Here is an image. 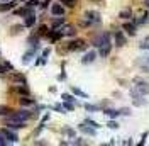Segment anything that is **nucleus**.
I'll list each match as a JSON object with an SVG mask.
<instances>
[{"label": "nucleus", "mask_w": 149, "mask_h": 146, "mask_svg": "<svg viewBox=\"0 0 149 146\" xmlns=\"http://www.w3.org/2000/svg\"><path fill=\"white\" fill-rule=\"evenodd\" d=\"M134 22L136 24H148L149 22V10L148 7L146 9H139L137 12H136V15H134Z\"/></svg>", "instance_id": "1"}, {"label": "nucleus", "mask_w": 149, "mask_h": 146, "mask_svg": "<svg viewBox=\"0 0 149 146\" xmlns=\"http://www.w3.org/2000/svg\"><path fill=\"white\" fill-rule=\"evenodd\" d=\"M105 44H110V34L109 32H103L100 36H97L93 39V46H97V48H102Z\"/></svg>", "instance_id": "2"}, {"label": "nucleus", "mask_w": 149, "mask_h": 146, "mask_svg": "<svg viewBox=\"0 0 149 146\" xmlns=\"http://www.w3.org/2000/svg\"><path fill=\"white\" fill-rule=\"evenodd\" d=\"M29 117H31V114H29L27 110H15V112H12V114H10L9 119H12V121H22V122H26Z\"/></svg>", "instance_id": "3"}, {"label": "nucleus", "mask_w": 149, "mask_h": 146, "mask_svg": "<svg viewBox=\"0 0 149 146\" xmlns=\"http://www.w3.org/2000/svg\"><path fill=\"white\" fill-rule=\"evenodd\" d=\"M68 49L70 51H83V49H86V43H85L83 39H74V41L70 43Z\"/></svg>", "instance_id": "4"}, {"label": "nucleus", "mask_w": 149, "mask_h": 146, "mask_svg": "<svg viewBox=\"0 0 149 146\" xmlns=\"http://www.w3.org/2000/svg\"><path fill=\"white\" fill-rule=\"evenodd\" d=\"M136 90L142 93V95H148L149 93V83L144 80H136Z\"/></svg>", "instance_id": "5"}, {"label": "nucleus", "mask_w": 149, "mask_h": 146, "mask_svg": "<svg viewBox=\"0 0 149 146\" xmlns=\"http://www.w3.org/2000/svg\"><path fill=\"white\" fill-rule=\"evenodd\" d=\"M85 19H86L90 24H98V22H100V14L95 12V10H88V12L85 14Z\"/></svg>", "instance_id": "6"}, {"label": "nucleus", "mask_w": 149, "mask_h": 146, "mask_svg": "<svg viewBox=\"0 0 149 146\" xmlns=\"http://www.w3.org/2000/svg\"><path fill=\"white\" fill-rule=\"evenodd\" d=\"M113 39H115V46H119V48H122V46L127 44V37L124 36L122 31H117V32L113 34Z\"/></svg>", "instance_id": "7"}, {"label": "nucleus", "mask_w": 149, "mask_h": 146, "mask_svg": "<svg viewBox=\"0 0 149 146\" xmlns=\"http://www.w3.org/2000/svg\"><path fill=\"white\" fill-rule=\"evenodd\" d=\"M130 97H132V102H134V105H146V100L142 99V93H136V90H130Z\"/></svg>", "instance_id": "8"}, {"label": "nucleus", "mask_w": 149, "mask_h": 146, "mask_svg": "<svg viewBox=\"0 0 149 146\" xmlns=\"http://www.w3.org/2000/svg\"><path fill=\"white\" fill-rule=\"evenodd\" d=\"M51 14L56 15V17H63L65 15V7L61 4H53L51 5Z\"/></svg>", "instance_id": "9"}, {"label": "nucleus", "mask_w": 149, "mask_h": 146, "mask_svg": "<svg viewBox=\"0 0 149 146\" xmlns=\"http://www.w3.org/2000/svg\"><path fill=\"white\" fill-rule=\"evenodd\" d=\"M124 31L129 34V36H134L137 32V24L132 20V22H124Z\"/></svg>", "instance_id": "10"}, {"label": "nucleus", "mask_w": 149, "mask_h": 146, "mask_svg": "<svg viewBox=\"0 0 149 146\" xmlns=\"http://www.w3.org/2000/svg\"><path fill=\"white\" fill-rule=\"evenodd\" d=\"M95 58H97V53H95V51H88V53L81 58V63H83V65L93 63V61H95Z\"/></svg>", "instance_id": "11"}, {"label": "nucleus", "mask_w": 149, "mask_h": 146, "mask_svg": "<svg viewBox=\"0 0 149 146\" xmlns=\"http://www.w3.org/2000/svg\"><path fill=\"white\" fill-rule=\"evenodd\" d=\"M7 126L12 129H22L26 128V122H22V121H12V119H7Z\"/></svg>", "instance_id": "12"}, {"label": "nucleus", "mask_w": 149, "mask_h": 146, "mask_svg": "<svg viewBox=\"0 0 149 146\" xmlns=\"http://www.w3.org/2000/svg\"><path fill=\"white\" fill-rule=\"evenodd\" d=\"M59 32L63 34V36H74L76 34V29L73 26H63V27L59 29Z\"/></svg>", "instance_id": "13"}, {"label": "nucleus", "mask_w": 149, "mask_h": 146, "mask_svg": "<svg viewBox=\"0 0 149 146\" xmlns=\"http://www.w3.org/2000/svg\"><path fill=\"white\" fill-rule=\"evenodd\" d=\"M10 80L15 82V83H22V85H26V77L20 75V73H10Z\"/></svg>", "instance_id": "14"}, {"label": "nucleus", "mask_w": 149, "mask_h": 146, "mask_svg": "<svg viewBox=\"0 0 149 146\" xmlns=\"http://www.w3.org/2000/svg\"><path fill=\"white\" fill-rule=\"evenodd\" d=\"M2 133L5 134V138H7V141H10V143H15V141L19 139V138H17V134H14V133H12L10 129H3Z\"/></svg>", "instance_id": "15"}, {"label": "nucleus", "mask_w": 149, "mask_h": 146, "mask_svg": "<svg viewBox=\"0 0 149 146\" xmlns=\"http://www.w3.org/2000/svg\"><path fill=\"white\" fill-rule=\"evenodd\" d=\"M15 7V4L14 2H3V4H0V12H7V10H12Z\"/></svg>", "instance_id": "16"}, {"label": "nucleus", "mask_w": 149, "mask_h": 146, "mask_svg": "<svg viewBox=\"0 0 149 146\" xmlns=\"http://www.w3.org/2000/svg\"><path fill=\"white\" fill-rule=\"evenodd\" d=\"M34 24H36V15H34V14H29L27 19H26V22H24V26H26V27H32Z\"/></svg>", "instance_id": "17"}, {"label": "nucleus", "mask_w": 149, "mask_h": 146, "mask_svg": "<svg viewBox=\"0 0 149 146\" xmlns=\"http://www.w3.org/2000/svg\"><path fill=\"white\" fill-rule=\"evenodd\" d=\"M78 128H80V131H81V133H85V134H90V136H93V134H95V128H92V126L88 128V126L81 124V126H78Z\"/></svg>", "instance_id": "18"}, {"label": "nucleus", "mask_w": 149, "mask_h": 146, "mask_svg": "<svg viewBox=\"0 0 149 146\" xmlns=\"http://www.w3.org/2000/svg\"><path fill=\"white\" fill-rule=\"evenodd\" d=\"M103 114H105L107 117H110V119L120 116V114H119V110H115V109H105V110H103Z\"/></svg>", "instance_id": "19"}, {"label": "nucleus", "mask_w": 149, "mask_h": 146, "mask_svg": "<svg viewBox=\"0 0 149 146\" xmlns=\"http://www.w3.org/2000/svg\"><path fill=\"white\" fill-rule=\"evenodd\" d=\"M98 49H100V56H102V58H105V56H109L112 46L110 44H105V46H102V48H98Z\"/></svg>", "instance_id": "20"}, {"label": "nucleus", "mask_w": 149, "mask_h": 146, "mask_svg": "<svg viewBox=\"0 0 149 146\" xmlns=\"http://www.w3.org/2000/svg\"><path fill=\"white\" fill-rule=\"evenodd\" d=\"M130 15H132V10L130 9H124V10H120V14H119V17L124 20V19H130Z\"/></svg>", "instance_id": "21"}, {"label": "nucleus", "mask_w": 149, "mask_h": 146, "mask_svg": "<svg viewBox=\"0 0 149 146\" xmlns=\"http://www.w3.org/2000/svg\"><path fill=\"white\" fill-rule=\"evenodd\" d=\"M141 49H149V36H146L144 39H142V43L139 44Z\"/></svg>", "instance_id": "22"}, {"label": "nucleus", "mask_w": 149, "mask_h": 146, "mask_svg": "<svg viewBox=\"0 0 149 146\" xmlns=\"http://www.w3.org/2000/svg\"><path fill=\"white\" fill-rule=\"evenodd\" d=\"M76 2H78V0H61V4L66 5V7H74V5H76Z\"/></svg>", "instance_id": "23"}, {"label": "nucleus", "mask_w": 149, "mask_h": 146, "mask_svg": "<svg viewBox=\"0 0 149 146\" xmlns=\"http://www.w3.org/2000/svg\"><path fill=\"white\" fill-rule=\"evenodd\" d=\"M19 102H20V105H32V104H34V102L31 100V99H27V97H22Z\"/></svg>", "instance_id": "24"}, {"label": "nucleus", "mask_w": 149, "mask_h": 146, "mask_svg": "<svg viewBox=\"0 0 149 146\" xmlns=\"http://www.w3.org/2000/svg\"><path fill=\"white\" fill-rule=\"evenodd\" d=\"M12 110L9 109V107H5V105H0V116H7V114H10Z\"/></svg>", "instance_id": "25"}, {"label": "nucleus", "mask_w": 149, "mask_h": 146, "mask_svg": "<svg viewBox=\"0 0 149 146\" xmlns=\"http://www.w3.org/2000/svg\"><path fill=\"white\" fill-rule=\"evenodd\" d=\"M85 124H90V126H92V128H95V129L100 128V124H98V122H95V121H92V119H86V121H85Z\"/></svg>", "instance_id": "26"}, {"label": "nucleus", "mask_w": 149, "mask_h": 146, "mask_svg": "<svg viewBox=\"0 0 149 146\" xmlns=\"http://www.w3.org/2000/svg\"><path fill=\"white\" fill-rule=\"evenodd\" d=\"M73 92L76 93V95H80V97H83V99H86V97H88V95H86L85 92H81L80 88H76V87H73Z\"/></svg>", "instance_id": "27"}, {"label": "nucleus", "mask_w": 149, "mask_h": 146, "mask_svg": "<svg viewBox=\"0 0 149 146\" xmlns=\"http://www.w3.org/2000/svg\"><path fill=\"white\" fill-rule=\"evenodd\" d=\"M7 145V138H5V134L0 131V146H5Z\"/></svg>", "instance_id": "28"}, {"label": "nucleus", "mask_w": 149, "mask_h": 146, "mask_svg": "<svg viewBox=\"0 0 149 146\" xmlns=\"http://www.w3.org/2000/svg\"><path fill=\"white\" fill-rule=\"evenodd\" d=\"M63 100H68V102H74V97L70 95V93H63Z\"/></svg>", "instance_id": "29"}, {"label": "nucleus", "mask_w": 149, "mask_h": 146, "mask_svg": "<svg viewBox=\"0 0 149 146\" xmlns=\"http://www.w3.org/2000/svg\"><path fill=\"white\" fill-rule=\"evenodd\" d=\"M85 109L93 112V110H98V107H97V105H92V104H85Z\"/></svg>", "instance_id": "30"}, {"label": "nucleus", "mask_w": 149, "mask_h": 146, "mask_svg": "<svg viewBox=\"0 0 149 146\" xmlns=\"http://www.w3.org/2000/svg\"><path fill=\"white\" fill-rule=\"evenodd\" d=\"M107 126H109V128L110 129H119V124H117V122H115V121H109V124H107Z\"/></svg>", "instance_id": "31"}, {"label": "nucleus", "mask_w": 149, "mask_h": 146, "mask_svg": "<svg viewBox=\"0 0 149 146\" xmlns=\"http://www.w3.org/2000/svg\"><path fill=\"white\" fill-rule=\"evenodd\" d=\"M65 109H66V110H73V109H74L73 102H68V100H65Z\"/></svg>", "instance_id": "32"}, {"label": "nucleus", "mask_w": 149, "mask_h": 146, "mask_svg": "<svg viewBox=\"0 0 149 146\" xmlns=\"http://www.w3.org/2000/svg\"><path fill=\"white\" fill-rule=\"evenodd\" d=\"M31 56H32V51H29L27 55H24V58H22V63H29V60H31Z\"/></svg>", "instance_id": "33"}, {"label": "nucleus", "mask_w": 149, "mask_h": 146, "mask_svg": "<svg viewBox=\"0 0 149 146\" xmlns=\"http://www.w3.org/2000/svg\"><path fill=\"white\" fill-rule=\"evenodd\" d=\"M119 114H120V116H130V110L129 109H120Z\"/></svg>", "instance_id": "34"}, {"label": "nucleus", "mask_w": 149, "mask_h": 146, "mask_svg": "<svg viewBox=\"0 0 149 146\" xmlns=\"http://www.w3.org/2000/svg\"><path fill=\"white\" fill-rule=\"evenodd\" d=\"M46 31H47V27H46V26H41V27H39V36L46 34Z\"/></svg>", "instance_id": "35"}, {"label": "nucleus", "mask_w": 149, "mask_h": 146, "mask_svg": "<svg viewBox=\"0 0 149 146\" xmlns=\"http://www.w3.org/2000/svg\"><path fill=\"white\" fill-rule=\"evenodd\" d=\"M17 90L20 92V93H26V95H27V93H29V90H27V87H19Z\"/></svg>", "instance_id": "36"}, {"label": "nucleus", "mask_w": 149, "mask_h": 146, "mask_svg": "<svg viewBox=\"0 0 149 146\" xmlns=\"http://www.w3.org/2000/svg\"><path fill=\"white\" fill-rule=\"evenodd\" d=\"M146 138H148V133H142V138H141L139 145H144V143H146Z\"/></svg>", "instance_id": "37"}, {"label": "nucleus", "mask_w": 149, "mask_h": 146, "mask_svg": "<svg viewBox=\"0 0 149 146\" xmlns=\"http://www.w3.org/2000/svg\"><path fill=\"white\" fill-rule=\"evenodd\" d=\"M37 4H39L37 0H31V2H29V5H31V7H36Z\"/></svg>", "instance_id": "38"}, {"label": "nucleus", "mask_w": 149, "mask_h": 146, "mask_svg": "<svg viewBox=\"0 0 149 146\" xmlns=\"http://www.w3.org/2000/svg\"><path fill=\"white\" fill-rule=\"evenodd\" d=\"M5 70H7L5 66H0V75H3V73H5Z\"/></svg>", "instance_id": "39"}, {"label": "nucleus", "mask_w": 149, "mask_h": 146, "mask_svg": "<svg viewBox=\"0 0 149 146\" xmlns=\"http://www.w3.org/2000/svg\"><path fill=\"white\" fill-rule=\"evenodd\" d=\"M146 7L149 9V0H146Z\"/></svg>", "instance_id": "40"}]
</instances>
